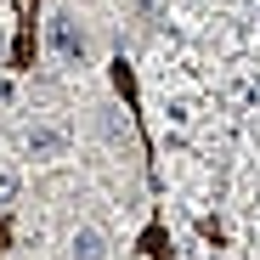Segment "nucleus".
I'll return each instance as SVG.
<instances>
[{
  "label": "nucleus",
  "mask_w": 260,
  "mask_h": 260,
  "mask_svg": "<svg viewBox=\"0 0 260 260\" xmlns=\"http://www.w3.org/2000/svg\"><path fill=\"white\" fill-rule=\"evenodd\" d=\"M46 51L62 62V68H85V57H91V40H85V28H79V17L74 12H51L46 17Z\"/></svg>",
  "instance_id": "1"
},
{
  "label": "nucleus",
  "mask_w": 260,
  "mask_h": 260,
  "mask_svg": "<svg viewBox=\"0 0 260 260\" xmlns=\"http://www.w3.org/2000/svg\"><path fill=\"white\" fill-rule=\"evenodd\" d=\"M0 102H12V85H6V79H0Z\"/></svg>",
  "instance_id": "7"
},
{
  "label": "nucleus",
  "mask_w": 260,
  "mask_h": 260,
  "mask_svg": "<svg viewBox=\"0 0 260 260\" xmlns=\"http://www.w3.org/2000/svg\"><path fill=\"white\" fill-rule=\"evenodd\" d=\"M96 136L108 153H136V124H130V113L119 102H102L96 108Z\"/></svg>",
  "instance_id": "2"
},
{
  "label": "nucleus",
  "mask_w": 260,
  "mask_h": 260,
  "mask_svg": "<svg viewBox=\"0 0 260 260\" xmlns=\"http://www.w3.org/2000/svg\"><path fill=\"white\" fill-rule=\"evenodd\" d=\"M23 147H28V158H40V164H57V158H68L74 136H68L62 124H51V119H40V124H28V136H23Z\"/></svg>",
  "instance_id": "3"
},
{
  "label": "nucleus",
  "mask_w": 260,
  "mask_h": 260,
  "mask_svg": "<svg viewBox=\"0 0 260 260\" xmlns=\"http://www.w3.org/2000/svg\"><path fill=\"white\" fill-rule=\"evenodd\" d=\"M23 192V181H17V170H0V209H12V198Z\"/></svg>",
  "instance_id": "5"
},
{
  "label": "nucleus",
  "mask_w": 260,
  "mask_h": 260,
  "mask_svg": "<svg viewBox=\"0 0 260 260\" xmlns=\"http://www.w3.org/2000/svg\"><path fill=\"white\" fill-rule=\"evenodd\" d=\"M158 12H164V0H136V17L142 23H158Z\"/></svg>",
  "instance_id": "6"
},
{
  "label": "nucleus",
  "mask_w": 260,
  "mask_h": 260,
  "mask_svg": "<svg viewBox=\"0 0 260 260\" xmlns=\"http://www.w3.org/2000/svg\"><path fill=\"white\" fill-rule=\"evenodd\" d=\"M108 254H113V243H108V232L96 221H79L68 232V249H62V260H108Z\"/></svg>",
  "instance_id": "4"
}]
</instances>
